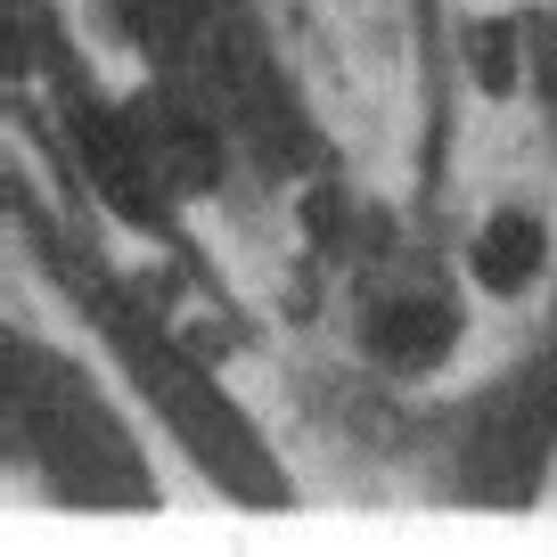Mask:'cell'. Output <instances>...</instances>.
Masks as SVG:
<instances>
[{
    "instance_id": "cell-1",
    "label": "cell",
    "mask_w": 557,
    "mask_h": 557,
    "mask_svg": "<svg viewBox=\"0 0 557 557\" xmlns=\"http://www.w3.org/2000/svg\"><path fill=\"white\" fill-rule=\"evenodd\" d=\"M451 336H459V312L443 296H410V304L369 312V352L394 361V369H435L451 352Z\"/></svg>"
},
{
    "instance_id": "cell-2",
    "label": "cell",
    "mask_w": 557,
    "mask_h": 557,
    "mask_svg": "<svg viewBox=\"0 0 557 557\" xmlns=\"http://www.w3.org/2000/svg\"><path fill=\"white\" fill-rule=\"evenodd\" d=\"M533 271H541V222H533V213H500V222H484V238H475V278L500 287V296H517Z\"/></svg>"
}]
</instances>
